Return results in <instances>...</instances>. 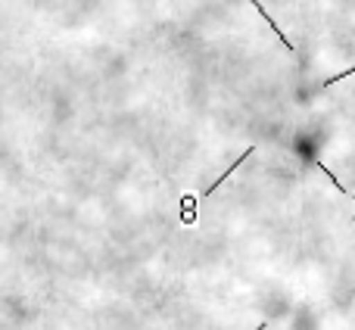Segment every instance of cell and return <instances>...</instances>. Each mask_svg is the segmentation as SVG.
I'll return each mask as SVG.
<instances>
[{
    "label": "cell",
    "mask_w": 355,
    "mask_h": 330,
    "mask_svg": "<svg viewBox=\"0 0 355 330\" xmlns=\"http://www.w3.org/2000/svg\"><path fill=\"white\" fill-rule=\"evenodd\" d=\"M265 327H268V321H262V324H259V327H256V330H265Z\"/></svg>",
    "instance_id": "3957f363"
},
{
    "label": "cell",
    "mask_w": 355,
    "mask_h": 330,
    "mask_svg": "<svg viewBox=\"0 0 355 330\" xmlns=\"http://www.w3.org/2000/svg\"><path fill=\"white\" fill-rule=\"evenodd\" d=\"M252 6H256V10H259V16H262V19H265V22H268V25H271V28H275V35H277V37H281V44H284V47H287V50H290V53H296V47H293V44H290V37H287V35H284V31H281V25H277V22H275V19H271V16H268V12H265L262 0H252Z\"/></svg>",
    "instance_id": "6da1fadb"
},
{
    "label": "cell",
    "mask_w": 355,
    "mask_h": 330,
    "mask_svg": "<svg viewBox=\"0 0 355 330\" xmlns=\"http://www.w3.org/2000/svg\"><path fill=\"white\" fill-rule=\"evenodd\" d=\"M349 75H355V66L352 69H346V72H337L334 78H327L324 81V87H331V85H337V81H343V78H349Z\"/></svg>",
    "instance_id": "7a4b0ae2"
}]
</instances>
